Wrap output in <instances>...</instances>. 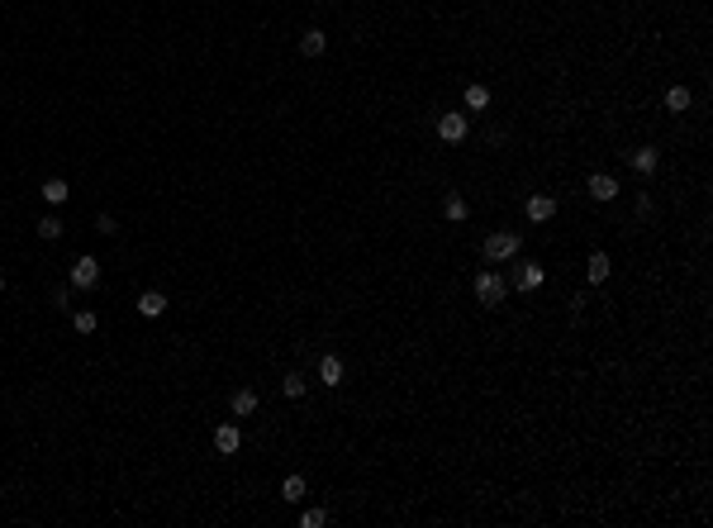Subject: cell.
I'll list each match as a JSON object with an SVG mask.
<instances>
[{"label": "cell", "mask_w": 713, "mask_h": 528, "mask_svg": "<svg viewBox=\"0 0 713 528\" xmlns=\"http://www.w3.org/2000/svg\"><path fill=\"white\" fill-rule=\"evenodd\" d=\"M504 295H509V286H504V276H499V272H480V276H475V300H480V304H490V309H494V304H504Z\"/></svg>", "instance_id": "6da1fadb"}, {"label": "cell", "mask_w": 713, "mask_h": 528, "mask_svg": "<svg viewBox=\"0 0 713 528\" xmlns=\"http://www.w3.org/2000/svg\"><path fill=\"white\" fill-rule=\"evenodd\" d=\"M514 253H519V233H509V229H494L490 238H485V262H509Z\"/></svg>", "instance_id": "7a4b0ae2"}, {"label": "cell", "mask_w": 713, "mask_h": 528, "mask_svg": "<svg viewBox=\"0 0 713 528\" xmlns=\"http://www.w3.org/2000/svg\"><path fill=\"white\" fill-rule=\"evenodd\" d=\"M466 133H471V119H466V114L452 110V114L438 119V138H443V143H466Z\"/></svg>", "instance_id": "3957f363"}, {"label": "cell", "mask_w": 713, "mask_h": 528, "mask_svg": "<svg viewBox=\"0 0 713 528\" xmlns=\"http://www.w3.org/2000/svg\"><path fill=\"white\" fill-rule=\"evenodd\" d=\"M95 281H100V262H95L91 253L77 257V267H72V290H91Z\"/></svg>", "instance_id": "277c9868"}, {"label": "cell", "mask_w": 713, "mask_h": 528, "mask_svg": "<svg viewBox=\"0 0 713 528\" xmlns=\"http://www.w3.org/2000/svg\"><path fill=\"white\" fill-rule=\"evenodd\" d=\"M523 209H528V219H533V224H547V219H552V214H556V200H552V195H547V191H533V195H528V205H523Z\"/></svg>", "instance_id": "5b68a950"}, {"label": "cell", "mask_w": 713, "mask_h": 528, "mask_svg": "<svg viewBox=\"0 0 713 528\" xmlns=\"http://www.w3.org/2000/svg\"><path fill=\"white\" fill-rule=\"evenodd\" d=\"M590 200H599V205L618 200V176H609V172H595V176H590Z\"/></svg>", "instance_id": "8992f818"}, {"label": "cell", "mask_w": 713, "mask_h": 528, "mask_svg": "<svg viewBox=\"0 0 713 528\" xmlns=\"http://www.w3.org/2000/svg\"><path fill=\"white\" fill-rule=\"evenodd\" d=\"M214 448H219L223 457H233V452L243 448V433H238V424H219V429H214Z\"/></svg>", "instance_id": "52a82bcc"}, {"label": "cell", "mask_w": 713, "mask_h": 528, "mask_svg": "<svg viewBox=\"0 0 713 528\" xmlns=\"http://www.w3.org/2000/svg\"><path fill=\"white\" fill-rule=\"evenodd\" d=\"M138 314L143 319H162V314H167V295H162V290H143L138 295Z\"/></svg>", "instance_id": "ba28073f"}, {"label": "cell", "mask_w": 713, "mask_h": 528, "mask_svg": "<svg viewBox=\"0 0 713 528\" xmlns=\"http://www.w3.org/2000/svg\"><path fill=\"white\" fill-rule=\"evenodd\" d=\"M609 267H614V262H609V253H590L585 281H590V286H604V281H609Z\"/></svg>", "instance_id": "9c48e42d"}, {"label": "cell", "mask_w": 713, "mask_h": 528, "mask_svg": "<svg viewBox=\"0 0 713 528\" xmlns=\"http://www.w3.org/2000/svg\"><path fill=\"white\" fill-rule=\"evenodd\" d=\"M542 281H547V272H542L538 262H523V267H519V276H514V286H519V290H538Z\"/></svg>", "instance_id": "30bf717a"}, {"label": "cell", "mask_w": 713, "mask_h": 528, "mask_svg": "<svg viewBox=\"0 0 713 528\" xmlns=\"http://www.w3.org/2000/svg\"><path fill=\"white\" fill-rule=\"evenodd\" d=\"M38 195H43L48 205H62L67 195H72V186H67L62 176H48V181H43V191H38Z\"/></svg>", "instance_id": "8fae6325"}, {"label": "cell", "mask_w": 713, "mask_h": 528, "mask_svg": "<svg viewBox=\"0 0 713 528\" xmlns=\"http://www.w3.org/2000/svg\"><path fill=\"white\" fill-rule=\"evenodd\" d=\"M319 381H324V385H343V357H333V352H328V357L319 362Z\"/></svg>", "instance_id": "7c38bea8"}, {"label": "cell", "mask_w": 713, "mask_h": 528, "mask_svg": "<svg viewBox=\"0 0 713 528\" xmlns=\"http://www.w3.org/2000/svg\"><path fill=\"white\" fill-rule=\"evenodd\" d=\"M324 48H328V33H324V29H304V38H300V53H304V57H319Z\"/></svg>", "instance_id": "4fadbf2b"}, {"label": "cell", "mask_w": 713, "mask_h": 528, "mask_svg": "<svg viewBox=\"0 0 713 528\" xmlns=\"http://www.w3.org/2000/svg\"><path fill=\"white\" fill-rule=\"evenodd\" d=\"M228 405H233L238 419H248V414L257 409V390H248V385H243V390H233V400H228Z\"/></svg>", "instance_id": "5bb4252c"}, {"label": "cell", "mask_w": 713, "mask_h": 528, "mask_svg": "<svg viewBox=\"0 0 713 528\" xmlns=\"http://www.w3.org/2000/svg\"><path fill=\"white\" fill-rule=\"evenodd\" d=\"M665 110H670V114L690 110V86H670V91H665Z\"/></svg>", "instance_id": "9a60e30c"}, {"label": "cell", "mask_w": 713, "mask_h": 528, "mask_svg": "<svg viewBox=\"0 0 713 528\" xmlns=\"http://www.w3.org/2000/svg\"><path fill=\"white\" fill-rule=\"evenodd\" d=\"M656 162H661V153H656V148H637V153H633V167H637L642 176L656 172Z\"/></svg>", "instance_id": "2e32d148"}, {"label": "cell", "mask_w": 713, "mask_h": 528, "mask_svg": "<svg viewBox=\"0 0 713 528\" xmlns=\"http://www.w3.org/2000/svg\"><path fill=\"white\" fill-rule=\"evenodd\" d=\"M443 214H447V219H452V224H461V219L471 214V205H466L461 195H447V200H443Z\"/></svg>", "instance_id": "e0dca14e"}, {"label": "cell", "mask_w": 713, "mask_h": 528, "mask_svg": "<svg viewBox=\"0 0 713 528\" xmlns=\"http://www.w3.org/2000/svg\"><path fill=\"white\" fill-rule=\"evenodd\" d=\"M281 500L300 505V500H304V476H285V480H281Z\"/></svg>", "instance_id": "ac0fdd59"}, {"label": "cell", "mask_w": 713, "mask_h": 528, "mask_svg": "<svg viewBox=\"0 0 713 528\" xmlns=\"http://www.w3.org/2000/svg\"><path fill=\"white\" fill-rule=\"evenodd\" d=\"M38 238H48V243L62 238V219H57V214H43V219H38Z\"/></svg>", "instance_id": "d6986e66"}, {"label": "cell", "mask_w": 713, "mask_h": 528, "mask_svg": "<svg viewBox=\"0 0 713 528\" xmlns=\"http://www.w3.org/2000/svg\"><path fill=\"white\" fill-rule=\"evenodd\" d=\"M72 324H77V334H95V329H100L95 309H77V314H72Z\"/></svg>", "instance_id": "ffe728a7"}, {"label": "cell", "mask_w": 713, "mask_h": 528, "mask_svg": "<svg viewBox=\"0 0 713 528\" xmlns=\"http://www.w3.org/2000/svg\"><path fill=\"white\" fill-rule=\"evenodd\" d=\"M490 105V91L485 86H466V110H485Z\"/></svg>", "instance_id": "44dd1931"}, {"label": "cell", "mask_w": 713, "mask_h": 528, "mask_svg": "<svg viewBox=\"0 0 713 528\" xmlns=\"http://www.w3.org/2000/svg\"><path fill=\"white\" fill-rule=\"evenodd\" d=\"M281 395H290V400H300V395H304V376H300V371H290V376L281 381Z\"/></svg>", "instance_id": "7402d4cb"}, {"label": "cell", "mask_w": 713, "mask_h": 528, "mask_svg": "<svg viewBox=\"0 0 713 528\" xmlns=\"http://www.w3.org/2000/svg\"><path fill=\"white\" fill-rule=\"evenodd\" d=\"M328 524V510H300V528H324Z\"/></svg>", "instance_id": "603a6c76"}, {"label": "cell", "mask_w": 713, "mask_h": 528, "mask_svg": "<svg viewBox=\"0 0 713 528\" xmlns=\"http://www.w3.org/2000/svg\"><path fill=\"white\" fill-rule=\"evenodd\" d=\"M52 304H57V309H67V304H72V290L57 286V290H52Z\"/></svg>", "instance_id": "cb8c5ba5"}, {"label": "cell", "mask_w": 713, "mask_h": 528, "mask_svg": "<svg viewBox=\"0 0 713 528\" xmlns=\"http://www.w3.org/2000/svg\"><path fill=\"white\" fill-rule=\"evenodd\" d=\"M0 290H5V272H0Z\"/></svg>", "instance_id": "d4e9b609"}]
</instances>
